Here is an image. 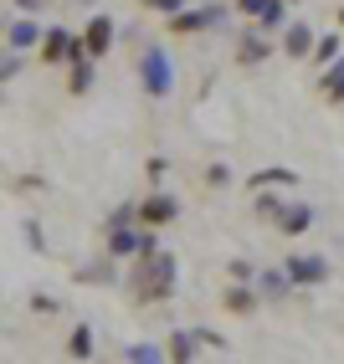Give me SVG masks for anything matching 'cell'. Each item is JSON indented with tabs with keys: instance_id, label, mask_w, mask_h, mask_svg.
Returning a JSON list of instances; mask_svg holds the SVG:
<instances>
[{
	"instance_id": "cell-27",
	"label": "cell",
	"mask_w": 344,
	"mask_h": 364,
	"mask_svg": "<svg viewBox=\"0 0 344 364\" xmlns=\"http://www.w3.org/2000/svg\"><path fill=\"white\" fill-rule=\"evenodd\" d=\"M16 6H21V11H36V6H41V0H16Z\"/></svg>"
},
{
	"instance_id": "cell-25",
	"label": "cell",
	"mask_w": 344,
	"mask_h": 364,
	"mask_svg": "<svg viewBox=\"0 0 344 364\" xmlns=\"http://www.w3.org/2000/svg\"><path fill=\"white\" fill-rule=\"evenodd\" d=\"M206 185H211V190L231 185V169H226V164H206Z\"/></svg>"
},
{
	"instance_id": "cell-10",
	"label": "cell",
	"mask_w": 344,
	"mask_h": 364,
	"mask_svg": "<svg viewBox=\"0 0 344 364\" xmlns=\"http://www.w3.org/2000/svg\"><path fill=\"white\" fill-rule=\"evenodd\" d=\"M293 287H298V282L288 277V267H262V272H257V293H262L267 303H278V298H288Z\"/></svg>"
},
{
	"instance_id": "cell-1",
	"label": "cell",
	"mask_w": 344,
	"mask_h": 364,
	"mask_svg": "<svg viewBox=\"0 0 344 364\" xmlns=\"http://www.w3.org/2000/svg\"><path fill=\"white\" fill-rule=\"evenodd\" d=\"M175 277H180L175 252H160V247H155V252L134 257V267H129V293H134V303L160 308V303L175 298Z\"/></svg>"
},
{
	"instance_id": "cell-19",
	"label": "cell",
	"mask_w": 344,
	"mask_h": 364,
	"mask_svg": "<svg viewBox=\"0 0 344 364\" xmlns=\"http://www.w3.org/2000/svg\"><path fill=\"white\" fill-rule=\"evenodd\" d=\"M93 349H98V344H93V328H88V323H78V328L67 333V354H72V359H93Z\"/></svg>"
},
{
	"instance_id": "cell-11",
	"label": "cell",
	"mask_w": 344,
	"mask_h": 364,
	"mask_svg": "<svg viewBox=\"0 0 344 364\" xmlns=\"http://www.w3.org/2000/svg\"><path fill=\"white\" fill-rule=\"evenodd\" d=\"M221 303H226V313H236V318H252L257 303H262V293H257V287H247V282H231L226 293H221Z\"/></svg>"
},
{
	"instance_id": "cell-15",
	"label": "cell",
	"mask_w": 344,
	"mask_h": 364,
	"mask_svg": "<svg viewBox=\"0 0 344 364\" xmlns=\"http://www.w3.org/2000/svg\"><path fill=\"white\" fill-rule=\"evenodd\" d=\"M41 26L36 21H11V31H6V41H11V52H31V46H41Z\"/></svg>"
},
{
	"instance_id": "cell-18",
	"label": "cell",
	"mask_w": 344,
	"mask_h": 364,
	"mask_svg": "<svg viewBox=\"0 0 344 364\" xmlns=\"http://www.w3.org/2000/svg\"><path fill=\"white\" fill-rule=\"evenodd\" d=\"M93 77H98V67H93V57H83V62H72V77H67V92H93Z\"/></svg>"
},
{
	"instance_id": "cell-20",
	"label": "cell",
	"mask_w": 344,
	"mask_h": 364,
	"mask_svg": "<svg viewBox=\"0 0 344 364\" xmlns=\"http://www.w3.org/2000/svg\"><path fill=\"white\" fill-rule=\"evenodd\" d=\"M170 349H160V344H129L124 349V359H134V364H155V359H165Z\"/></svg>"
},
{
	"instance_id": "cell-22",
	"label": "cell",
	"mask_w": 344,
	"mask_h": 364,
	"mask_svg": "<svg viewBox=\"0 0 344 364\" xmlns=\"http://www.w3.org/2000/svg\"><path fill=\"white\" fill-rule=\"evenodd\" d=\"M334 57H339V36L329 31V36H318V46H313V62H318V67H329Z\"/></svg>"
},
{
	"instance_id": "cell-8",
	"label": "cell",
	"mask_w": 344,
	"mask_h": 364,
	"mask_svg": "<svg viewBox=\"0 0 344 364\" xmlns=\"http://www.w3.org/2000/svg\"><path fill=\"white\" fill-rule=\"evenodd\" d=\"M313 46H318V36H313L308 21H288V26H283V57L303 62V57H313Z\"/></svg>"
},
{
	"instance_id": "cell-6",
	"label": "cell",
	"mask_w": 344,
	"mask_h": 364,
	"mask_svg": "<svg viewBox=\"0 0 344 364\" xmlns=\"http://www.w3.org/2000/svg\"><path fill=\"white\" fill-rule=\"evenodd\" d=\"M170 221H180V200L170 196V190H155V196H144L139 200V226H170Z\"/></svg>"
},
{
	"instance_id": "cell-24",
	"label": "cell",
	"mask_w": 344,
	"mask_h": 364,
	"mask_svg": "<svg viewBox=\"0 0 344 364\" xmlns=\"http://www.w3.org/2000/svg\"><path fill=\"white\" fill-rule=\"evenodd\" d=\"M195 338H201V349H216V354H231V344L221 338L216 328H195Z\"/></svg>"
},
{
	"instance_id": "cell-4",
	"label": "cell",
	"mask_w": 344,
	"mask_h": 364,
	"mask_svg": "<svg viewBox=\"0 0 344 364\" xmlns=\"http://www.w3.org/2000/svg\"><path fill=\"white\" fill-rule=\"evenodd\" d=\"M226 21V6H201V11H175V16H165V26L175 31V36H195V31H211Z\"/></svg>"
},
{
	"instance_id": "cell-21",
	"label": "cell",
	"mask_w": 344,
	"mask_h": 364,
	"mask_svg": "<svg viewBox=\"0 0 344 364\" xmlns=\"http://www.w3.org/2000/svg\"><path fill=\"white\" fill-rule=\"evenodd\" d=\"M283 210H288V205H283L278 196H267V190H257V215H262V221H273V226H278V215H283Z\"/></svg>"
},
{
	"instance_id": "cell-3",
	"label": "cell",
	"mask_w": 344,
	"mask_h": 364,
	"mask_svg": "<svg viewBox=\"0 0 344 364\" xmlns=\"http://www.w3.org/2000/svg\"><path fill=\"white\" fill-rule=\"evenodd\" d=\"M83 57H88V41H83V31L52 26V31L41 36V62H52V67H57V62H67V67H72V62H83Z\"/></svg>"
},
{
	"instance_id": "cell-26",
	"label": "cell",
	"mask_w": 344,
	"mask_h": 364,
	"mask_svg": "<svg viewBox=\"0 0 344 364\" xmlns=\"http://www.w3.org/2000/svg\"><path fill=\"white\" fill-rule=\"evenodd\" d=\"M144 11H165V16H175V11H185V0H139Z\"/></svg>"
},
{
	"instance_id": "cell-14",
	"label": "cell",
	"mask_w": 344,
	"mask_h": 364,
	"mask_svg": "<svg viewBox=\"0 0 344 364\" xmlns=\"http://www.w3.org/2000/svg\"><path fill=\"white\" fill-rule=\"evenodd\" d=\"M313 221H318V210H313V205H288V210L278 215V231H283V236H303Z\"/></svg>"
},
{
	"instance_id": "cell-17",
	"label": "cell",
	"mask_w": 344,
	"mask_h": 364,
	"mask_svg": "<svg viewBox=\"0 0 344 364\" xmlns=\"http://www.w3.org/2000/svg\"><path fill=\"white\" fill-rule=\"evenodd\" d=\"M195 349H201V338H195V328H175V333H170V359L190 364V359H195Z\"/></svg>"
},
{
	"instance_id": "cell-2",
	"label": "cell",
	"mask_w": 344,
	"mask_h": 364,
	"mask_svg": "<svg viewBox=\"0 0 344 364\" xmlns=\"http://www.w3.org/2000/svg\"><path fill=\"white\" fill-rule=\"evenodd\" d=\"M139 82H144L150 98H170V92H175V67H170V52L144 46V57H139Z\"/></svg>"
},
{
	"instance_id": "cell-5",
	"label": "cell",
	"mask_w": 344,
	"mask_h": 364,
	"mask_svg": "<svg viewBox=\"0 0 344 364\" xmlns=\"http://www.w3.org/2000/svg\"><path fill=\"white\" fill-rule=\"evenodd\" d=\"M288 6H293V0H236V11L247 16V21H257L267 36L288 26Z\"/></svg>"
},
{
	"instance_id": "cell-13",
	"label": "cell",
	"mask_w": 344,
	"mask_h": 364,
	"mask_svg": "<svg viewBox=\"0 0 344 364\" xmlns=\"http://www.w3.org/2000/svg\"><path fill=\"white\" fill-rule=\"evenodd\" d=\"M318 98H324V103H344V57H334L324 72H318Z\"/></svg>"
},
{
	"instance_id": "cell-12",
	"label": "cell",
	"mask_w": 344,
	"mask_h": 364,
	"mask_svg": "<svg viewBox=\"0 0 344 364\" xmlns=\"http://www.w3.org/2000/svg\"><path fill=\"white\" fill-rule=\"evenodd\" d=\"M267 52H273V41H267V31L257 26V31H247L236 41V62L241 67H257V62H267Z\"/></svg>"
},
{
	"instance_id": "cell-7",
	"label": "cell",
	"mask_w": 344,
	"mask_h": 364,
	"mask_svg": "<svg viewBox=\"0 0 344 364\" xmlns=\"http://www.w3.org/2000/svg\"><path fill=\"white\" fill-rule=\"evenodd\" d=\"M113 36H118V26H113V16H108V11L88 16V26H83V41H88V57H93V62H103V57L113 52Z\"/></svg>"
},
{
	"instance_id": "cell-23",
	"label": "cell",
	"mask_w": 344,
	"mask_h": 364,
	"mask_svg": "<svg viewBox=\"0 0 344 364\" xmlns=\"http://www.w3.org/2000/svg\"><path fill=\"white\" fill-rule=\"evenodd\" d=\"M78 277H83V282H108V277H113V262H108V252H103V262H93V267H83Z\"/></svg>"
},
{
	"instance_id": "cell-16",
	"label": "cell",
	"mask_w": 344,
	"mask_h": 364,
	"mask_svg": "<svg viewBox=\"0 0 344 364\" xmlns=\"http://www.w3.org/2000/svg\"><path fill=\"white\" fill-rule=\"evenodd\" d=\"M247 185H252V190H278V185H298V175H293L288 164H273V169H257Z\"/></svg>"
},
{
	"instance_id": "cell-9",
	"label": "cell",
	"mask_w": 344,
	"mask_h": 364,
	"mask_svg": "<svg viewBox=\"0 0 344 364\" xmlns=\"http://www.w3.org/2000/svg\"><path fill=\"white\" fill-rule=\"evenodd\" d=\"M283 267H288V277L298 282V287H318V282L329 277V262L324 257H288Z\"/></svg>"
},
{
	"instance_id": "cell-28",
	"label": "cell",
	"mask_w": 344,
	"mask_h": 364,
	"mask_svg": "<svg viewBox=\"0 0 344 364\" xmlns=\"http://www.w3.org/2000/svg\"><path fill=\"white\" fill-rule=\"evenodd\" d=\"M293 6H298V0H293Z\"/></svg>"
}]
</instances>
